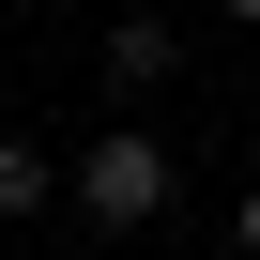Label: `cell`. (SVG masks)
Wrapping results in <instances>:
<instances>
[{
  "label": "cell",
  "instance_id": "1",
  "mask_svg": "<svg viewBox=\"0 0 260 260\" xmlns=\"http://www.w3.org/2000/svg\"><path fill=\"white\" fill-rule=\"evenodd\" d=\"M77 214H92V230H153V214H169V138L107 122V138L77 153Z\"/></svg>",
  "mask_w": 260,
  "mask_h": 260
},
{
  "label": "cell",
  "instance_id": "2",
  "mask_svg": "<svg viewBox=\"0 0 260 260\" xmlns=\"http://www.w3.org/2000/svg\"><path fill=\"white\" fill-rule=\"evenodd\" d=\"M153 77H169V31L122 16V31H107V92H153Z\"/></svg>",
  "mask_w": 260,
  "mask_h": 260
},
{
  "label": "cell",
  "instance_id": "3",
  "mask_svg": "<svg viewBox=\"0 0 260 260\" xmlns=\"http://www.w3.org/2000/svg\"><path fill=\"white\" fill-rule=\"evenodd\" d=\"M46 199H61V169H46L31 138H0V214H46Z\"/></svg>",
  "mask_w": 260,
  "mask_h": 260
},
{
  "label": "cell",
  "instance_id": "4",
  "mask_svg": "<svg viewBox=\"0 0 260 260\" xmlns=\"http://www.w3.org/2000/svg\"><path fill=\"white\" fill-rule=\"evenodd\" d=\"M230 245H260V199H245V214H230Z\"/></svg>",
  "mask_w": 260,
  "mask_h": 260
},
{
  "label": "cell",
  "instance_id": "5",
  "mask_svg": "<svg viewBox=\"0 0 260 260\" xmlns=\"http://www.w3.org/2000/svg\"><path fill=\"white\" fill-rule=\"evenodd\" d=\"M16 16H61V0H16Z\"/></svg>",
  "mask_w": 260,
  "mask_h": 260
},
{
  "label": "cell",
  "instance_id": "6",
  "mask_svg": "<svg viewBox=\"0 0 260 260\" xmlns=\"http://www.w3.org/2000/svg\"><path fill=\"white\" fill-rule=\"evenodd\" d=\"M230 16H245V31H260V0H230Z\"/></svg>",
  "mask_w": 260,
  "mask_h": 260
}]
</instances>
